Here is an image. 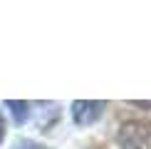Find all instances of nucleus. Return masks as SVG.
I'll return each mask as SVG.
<instances>
[{
  "instance_id": "obj_2",
  "label": "nucleus",
  "mask_w": 151,
  "mask_h": 149,
  "mask_svg": "<svg viewBox=\"0 0 151 149\" xmlns=\"http://www.w3.org/2000/svg\"><path fill=\"white\" fill-rule=\"evenodd\" d=\"M8 109L12 112L17 124L27 122V117H30V104L27 102H22V99H8Z\"/></svg>"
},
{
  "instance_id": "obj_3",
  "label": "nucleus",
  "mask_w": 151,
  "mask_h": 149,
  "mask_svg": "<svg viewBox=\"0 0 151 149\" xmlns=\"http://www.w3.org/2000/svg\"><path fill=\"white\" fill-rule=\"evenodd\" d=\"M17 149H45V147L35 144V142H20V144H17Z\"/></svg>"
},
{
  "instance_id": "obj_4",
  "label": "nucleus",
  "mask_w": 151,
  "mask_h": 149,
  "mask_svg": "<svg viewBox=\"0 0 151 149\" xmlns=\"http://www.w3.org/2000/svg\"><path fill=\"white\" fill-rule=\"evenodd\" d=\"M3 139H5V117L0 112V144H3Z\"/></svg>"
},
{
  "instance_id": "obj_1",
  "label": "nucleus",
  "mask_w": 151,
  "mask_h": 149,
  "mask_svg": "<svg viewBox=\"0 0 151 149\" xmlns=\"http://www.w3.org/2000/svg\"><path fill=\"white\" fill-rule=\"evenodd\" d=\"M106 102H99V99H77L72 102V119L79 127H89L104 114Z\"/></svg>"
}]
</instances>
